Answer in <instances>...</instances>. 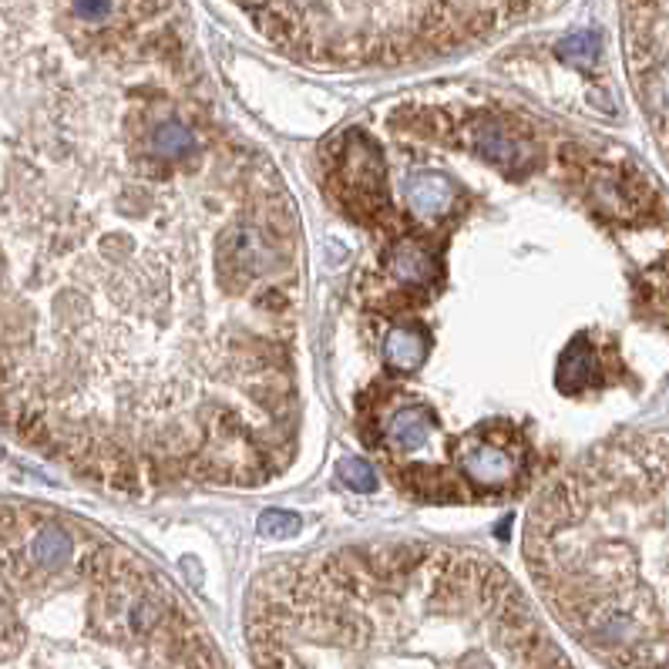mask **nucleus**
Here are the masks:
<instances>
[{
    "label": "nucleus",
    "mask_w": 669,
    "mask_h": 669,
    "mask_svg": "<svg viewBox=\"0 0 669 669\" xmlns=\"http://www.w3.org/2000/svg\"><path fill=\"white\" fill-rule=\"evenodd\" d=\"M256 669H575L498 562L367 541L270 572L246 622Z\"/></svg>",
    "instance_id": "f257e3e1"
},
{
    "label": "nucleus",
    "mask_w": 669,
    "mask_h": 669,
    "mask_svg": "<svg viewBox=\"0 0 669 669\" xmlns=\"http://www.w3.org/2000/svg\"><path fill=\"white\" fill-rule=\"evenodd\" d=\"M0 669H226L186 596L95 525L0 505Z\"/></svg>",
    "instance_id": "f03ea898"
},
{
    "label": "nucleus",
    "mask_w": 669,
    "mask_h": 669,
    "mask_svg": "<svg viewBox=\"0 0 669 669\" xmlns=\"http://www.w3.org/2000/svg\"><path fill=\"white\" fill-rule=\"evenodd\" d=\"M535 589L616 669H669V438L616 441L562 471L525 522Z\"/></svg>",
    "instance_id": "7ed1b4c3"
},
{
    "label": "nucleus",
    "mask_w": 669,
    "mask_h": 669,
    "mask_svg": "<svg viewBox=\"0 0 669 669\" xmlns=\"http://www.w3.org/2000/svg\"><path fill=\"white\" fill-rule=\"evenodd\" d=\"M454 202V189L441 176H417L407 186V205L414 208L417 219H441Z\"/></svg>",
    "instance_id": "20e7f679"
},
{
    "label": "nucleus",
    "mask_w": 669,
    "mask_h": 669,
    "mask_svg": "<svg viewBox=\"0 0 669 669\" xmlns=\"http://www.w3.org/2000/svg\"><path fill=\"white\" fill-rule=\"evenodd\" d=\"M428 354V337L417 326H394L387 333V341H384V360L401 370V373H410L421 367Z\"/></svg>",
    "instance_id": "39448f33"
},
{
    "label": "nucleus",
    "mask_w": 669,
    "mask_h": 669,
    "mask_svg": "<svg viewBox=\"0 0 669 669\" xmlns=\"http://www.w3.org/2000/svg\"><path fill=\"white\" fill-rule=\"evenodd\" d=\"M303 522L300 515H292V512H266L260 515V535L279 541V538H292V535H300Z\"/></svg>",
    "instance_id": "423d86ee"
},
{
    "label": "nucleus",
    "mask_w": 669,
    "mask_h": 669,
    "mask_svg": "<svg viewBox=\"0 0 669 669\" xmlns=\"http://www.w3.org/2000/svg\"><path fill=\"white\" fill-rule=\"evenodd\" d=\"M337 471H341V481L347 488H357V491H373V488H378V475H373V468L367 462H360V457H344Z\"/></svg>",
    "instance_id": "0eeeda50"
},
{
    "label": "nucleus",
    "mask_w": 669,
    "mask_h": 669,
    "mask_svg": "<svg viewBox=\"0 0 669 669\" xmlns=\"http://www.w3.org/2000/svg\"><path fill=\"white\" fill-rule=\"evenodd\" d=\"M596 51H599V37L596 34H575L562 45V55H569L575 61H593Z\"/></svg>",
    "instance_id": "6e6552de"
}]
</instances>
